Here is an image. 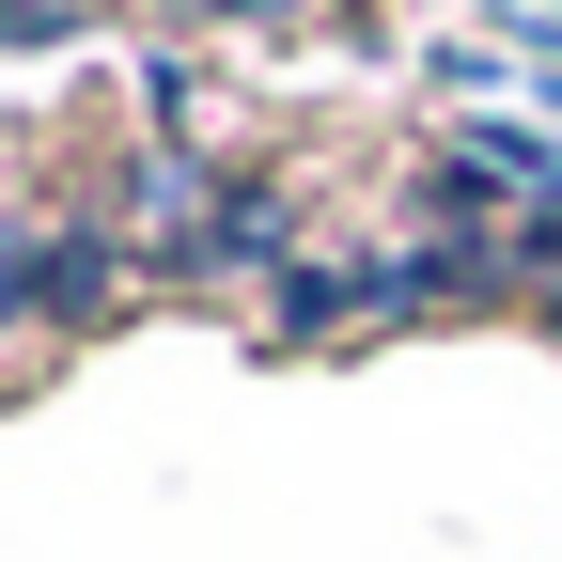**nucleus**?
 Instances as JSON below:
<instances>
[{"instance_id": "f03ea898", "label": "nucleus", "mask_w": 562, "mask_h": 562, "mask_svg": "<svg viewBox=\"0 0 562 562\" xmlns=\"http://www.w3.org/2000/svg\"><path fill=\"white\" fill-rule=\"evenodd\" d=\"M32 32H63V0H0V47H32Z\"/></svg>"}, {"instance_id": "7ed1b4c3", "label": "nucleus", "mask_w": 562, "mask_h": 562, "mask_svg": "<svg viewBox=\"0 0 562 562\" xmlns=\"http://www.w3.org/2000/svg\"><path fill=\"white\" fill-rule=\"evenodd\" d=\"M203 16H297V0H203Z\"/></svg>"}, {"instance_id": "f257e3e1", "label": "nucleus", "mask_w": 562, "mask_h": 562, "mask_svg": "<svg viewBox=\"0 0 562 562\" xmlns=\"http://www.w3.org/2000/svg\"><path fill=\"white\" fill-rule=\"evenodd\" d=\"M125 281H140V250L94 235V220H47V235H32V297H47V328H110Z\"/></svg>"}]
</instances>
